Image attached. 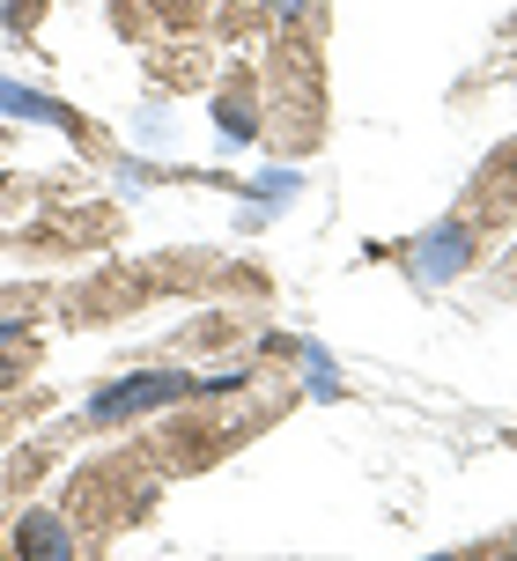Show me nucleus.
I'll return each instance as SVG.
<instances>
[{
  "instance_id": "nucleus-1",
  "label": "nucleus",
  "mask_w": 517,
  "mask_h": 561,
  "mask_svg": "<svg viewBox=\"0 0 517 561\" xmlns=\"http://www.w3.org/2000/svg\"><path fill=\"white\" fill-rule=\"evenodd\" d=\"M200 377H171V369H148V377H126V385H112V392L89 399V421H126L141 414V407H171L177 392H193Z\"/></svg>"
},
{
  "instance_id": "nucleus-2",
  "label": "nucleus",
  "mask_w": 517,
  "mask_h": 561,
  "mask_svg": "<svg viewBox=\"0 0 517 561\" xmlns=\"http://www.w3.org/2000/svg\"><path fill=\"white\" fill-rule=\"evenodd\" d=\"M466 266V229H429V237H422V274L429 280H444V274H459Z\"/></svg>"
},
{
  "instance_id": "nucleus-3",
  "label": "nucleus",
  "mask_w": 517,
  "mask_h": 561,
  "mask_svg": "<svg viewBox=\"0 0 517 561\" xmlns=\"http://www.w3.org/2000/svg\"><path fill=\"white\" fill-rule=\"evenodd\" d=\"M23 554H74V539H67V525H59V517L30 510V517H23Z\"/></svg>"
},
{
  "instance_id": "nucleus-4",
  "label": "nucleus",
  "mask_w": 517,
  "mask_h": 561,
  "mask_svg": "<svg viewBox=\"0 0 517 561\" xmlns=\"http://www.w3.org/2000/svg\"><path fill=\"white\" fill-rule=\"evenodd\" d=\"M0 112H15V118H45V126H74V118L59 112V104H45V96H30V89H15V82H0Z\"/></svg>"
},
{
  "instance_id": "nucleus-5",
  "label": "nucleus",
  "mask_w": 517,
  "mask_h": 561,
  "mask_svg": "<svg viewBox=\"0 0 517 561\" xmlns=\"http://www.w3.org/2000/svg\"><path fill=\"white\" fill-rule=\"evenodd\" d=\"M222 126H230L237 140H252V112H244V104H222Z\"/></svg>"
},
{
  "instance_id": "nucleus-6",
  "label": "nucleus",
  "mask_w": 517,
  "mask_h": 561,
  "mask_svg": "<svg viewBox=\"0 0 517 561\" xmlns=\"http://www.w3.org/2000/svg\"><path fill=\"white\" fill-rule=\"evenodd\" d=\"M8 340H23V318H0V347H8Z\"/></svg>"
}]
</instances>
